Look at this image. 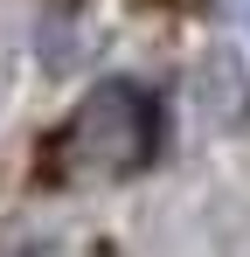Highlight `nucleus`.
Here are the masks:
<instances>
[{
  "instance_id": "f03ea898",
  "label": "nucleus",
  "mask_w": 250,
  "mask_h": 257,
  "mask_svg": "<svg viewBox=\"0 0 250 257\" xmlns=\"http://www.w3.org/2000/svg\"><path fill=\"white\" fill-rule=\"evenodd\" d=\"M7 257H63L56 243H21V250H7Z\"/></svg>"
},
{
  "instance_id": "7ed1b4c3",
  "label": "nucleus",
  "mask_w": 250,
  "mask_h": 257,
  "mask_svg": "<svg viewBox=\"0 0 250 257\" xmlns=\"http://www.w3.org/2000/svg\"><path fill=\"white\" fill-rule=\"evenodd\" d=\"M63 7H77V0H63Z\"/></svg>"
},
{
  "instance_id": "f257e3e1",
  "label": "nucleus",
  "mask_w": 250,
  "mask_h": 257,
  "mask_svg": "<svg viewBox=\"0 0 250 257\" xmlns=\"http://www.w3.org/2000/svg\"><path fill=\"white\" fill-rule=\"evenodd\" d=\"M63 153L90 181H139L160 160V104L139 77H97L63 125Z\"/></svg>"
}]
</instances>
